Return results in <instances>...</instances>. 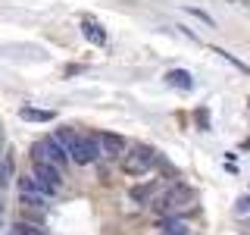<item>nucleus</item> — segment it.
Instances as JSON below:
<instances>
[{
  "label": "nucleus",
  "instance_id": "nucleus-6",
  "mask_svg": "<svg viewBox=\"0 0 250 235\" xmlns=\"http://www.w3.org/2000/svg\"><path fill=\"white\" fill-rule=\"evenodd\" d=\"M31 176L41 182V188H44V194H53V191H60L62 188V169H57V166H50V163H35V172Z\"/></svg>",
  "mask_w": 250,
  "mask_h": 235
},
{
  "label": "nucleus",
  "instance_id": "nucleus-4",
  "mask_svg": "<svg viewBox=\"0 0 250 235\" xmlns=\"http://www.w3.org/2000/svg\"><path fill=\"white\" fill-rule=\"evenodd\" d=\"M97 144H100V157H106V160H116V157L128 154V141H125V135H119V132H100Z\"/></svg>",
  "mask_w": 250,
  "mask_h": 235
},
{
  "label": "nucleus",
  "instance_id": "nucleus-2",
  "mask_svg": "<svg viewBox=\"0 0 250 235\" xmlns=\"http://www.w3.org/2000/svg\"><path fill=\"white\" fill-rule=\"evenodd\" d=\"M31 157H35V163H50V166H57V169H62V166L69 163L66 147H60L53 135L35 141V144H31Z\"/></svg>",
  "mask_w": 250,
  "mask_h": 235
},
{
  "label": "nucleus",
  "instance_id": "nucleus-9",
  "mask_svg": "<svg viewBox=\"0 0 250 235\" xmlns=\"http://www.w3.org/2000/svg\"><path fill=\"white\" fill-rule=\"evenodd\" d=\"M160 235H191V226L182 216H166L160 223Z\"/></svg>",
  "mask_w": 250,
  "mask_h": 235
},
{
  "label": "nucleus",
  "instance_id": "nucleus-13",
  "mask_svg": "<svg viewBox=\"0 0 250 235\" xmlns=\"http://www.w3.org/2000/svg\"><path fill=\"white\" fill-rule=\"evenodd\" d=\"M13 232H16V235H50L41 223H25V219H22V223H16Z\"/></svg>",
  "mask_w": 250,
  "mask_h": 235
},
{
  "label": "nucleus",
  "instance_id": "nucleus-18",
  "mask_svg": "<svg viewBox=\"0 0 250 235\" xmlns=\"http://www.w3.org/2000/svg\"><path fill=\"white\" fill-rule=\"evenodd\" d=\"M234 210H238V213H250V194H247V198H241Z\"/></svg>",
  "mask_w": 250,
  "mask_h": 235
},
{
  "label": "nucleus",
  "instance_id": "nucleus-11",
  "mask_svg": "<svg viewBox=\"0 0 250 235\" xmlns=\"http://www.w3.org/2000/svg\"><path fill=\"white\" fill-rule=\"evenodd\" d=\"M166 85H172V88H182V91H191L194 88V78L188 69H172V72H166Z\"/></svg>",
  "mask_w": 250,
  "mask_h": 235
},
{
  "label": "nucleus",
  "instance_id": "nucleus-10",
  "mask_svg": "<svg viewBox=\"0 0 250 235\" xmlns=\"http://www.w3.org/2000/svg\"><path fill=\"white\" fill-rule=\"evenodd\" d=\"M82 31L88 35V41H94L97 47H104V44H106V31L100 28L97 22L91 19V16H82Z\"/></svg>",
  "mask_w": 250,
  "mask_h": 235
},
{
  "label": "nucleus",
  "instance_id": "nucleus-5",
  "mask_svg": "<svg viewBox=\"0 0 250 235\" xmlns=\"http://www.w3.org/2000/svg\"><path fill=\"white\" fill-rule=\"evenodd\" d=\"M191 198H194V194H191V188H185L182 182H178V185H172V188H169L166 194H163L160 201H153L150 207L156 210V213H172L175 207H182V201H191Z\"/></svg>",
  "mask_w": 250,
  "mask_h": 235
},
{
  "label": "nucleus",
  "instance_id": "nucleus-7",
  "mask_svg": "<svg viewBox=\"0 0 250 235\" xmlns=\"http://www.w3.org/2000/svg\"><path fill=\"white\" fill-rule=\"evenodd\" d=\"M156 188H160V182L156 179H150V182H141V185H135L128 191V201L131 204H150V198L156 194Z\"/></svg>",
  "mask_w": 250,
  "mask_h": 235
},
{
  "label": "nucleus",
  "instance_id": "nucleus-1",
  "mask_svg": "<svg viewBox=\"0 0 250 235\" xmlns=\"http://www.w3.org/2000/svg\"><path fill=\"white\" fill-rule=\"evenodd\" d=\"M153 166H156V151H153V147H147V144L131 147V154H125V160H122V172H125V176H131V179L147 176Z\"/></svg>",
  "mask_w": 250,
  "mask_h": 235
},
{
  "label": "nucleus",
  "instance_id": "nucleus-15",
  "mask_svg": "<svg viewBox=\"0 0 250 235\" xmlns=\"http://www.w3.org/2000/svg\"><path fill=\"white\" fill-rule=\"evenodd\" d=\"M22 207L44 210V207H47V201H44V194H22Z\"/></svg>",
  "mask_w": 250,
  "mask_h": 235
},
{
  "label": "nucleus",
  "instance_id": "nucleus-14",
  "mask_svg": "<svg viewBox=\"0 0 250 235\" xmlns=\"http://www.w3.org/2000/svg\"><path fill=\"white\" fill-rule=\"evenodd\" d=\"M19 191L22 194H44V188H41V182H38L35 176H22L19 179Z\"/></svg>",
  "mask_w": 250,
  "mask_h": 235
},
{
  "label": "nucleus",
  "instance_id": "nucleus-3",
  "mask_svg": "<svg viewBox=\"0 0 250 235\" xmlns=\"http://www.w3.org/2000/svg\"><path fill=\"white\" fill-rule=\"evenodd\" d=\"M69 160H72L75 166H91V163H97L100 160L97 138H94V135H82L72 147H69Z\"/></svg>",
  "mask_w": 250,
  "mask_h": 235
},
{
  "label": "nucleus",
  "instance_id": "nucleus-12",
  "mask_svg": "<svg viewBox=\"0 0 250 235\" xmlns=\"http://www.w3.org/2000/svg\"><path fill=\"white\" fill-rule=\"evenodd\" d=\"M53 138H57V144H60V147H66V154H69V147H72V144H75V141L82 138V135H78L72 125H60V129L53 132Z\"/></svg>",
  "mask_w": 250,
  "mask_h": 235
},
{
  "label": "nucleus",
  "instance_id": "nucleus-8",
  "mask_svg": "<svg viewBox=\"0 0 250 235\" xmlns=\"http://www.w3.org/2000/svg\"><path fill=\"white\" fill-rule=\"evenodd\" d=\"M19 119H25V122H53L57 113H53V110H41V107H22Z\"/></svg>",
  "mask_w": 250,
  "mask_h": 235
},
{
  "label": "nucleus",
  "instance_id": "nucleus-17",
  "mask_svg": "<svg viewBox=\"0 0 250 235\" xmlns=\"http://www.w3.org/2000/svg\"><path fill=\"white\" fill-rule=\"evenodd\" d=\"M188 13H191V16H197V19H200V22H207V25H213V16H209V13H203V10H197V6H188Z\"/></svg>",
  "mask_w": 250,
  "mask_h": 235
},
{
  "label": "nucleus",
  "instance_id": "nucleus-16",
  "mask_svg": "<svg viewBox=\"0 0 250 235\" xmlns=\"http://www.w3.org/2000/svg\"><path fill=\"white\" fill-rule=\"evenodd\" d=\"M10 169H13V160L6 157V160H0V188L6 185V176H10Z\"/></svg>",
  "mask_w": 250,
  "mask_h": 235
}]
</instances>
